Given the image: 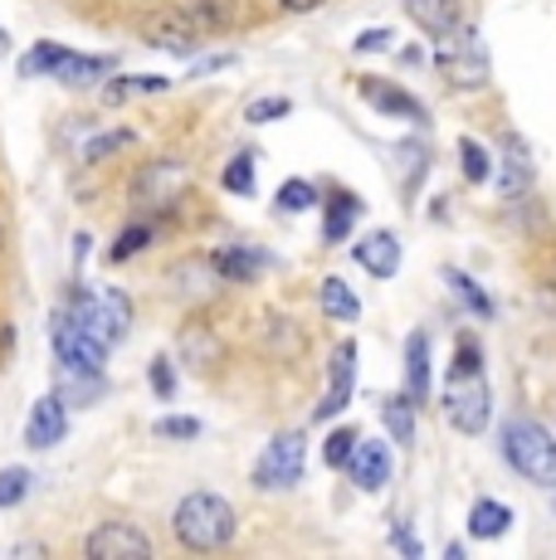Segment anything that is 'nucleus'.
Here are the masks:
<instances>
[{"instance_id": "obj_1", "label": "nucleus", "mask_w": 556, "mask_h": 560, "mask_svg": "<svg viewBox=\"0 0 556 560\" xmlns=\"http://www.w3.org/2000/svg\"><path fill=\"white\" fill-rule=\"evenodd\" d=\"M498 448H502V458H508V468L518 472V478L556 492V434L547 424H537V419H528V415L502 419Z\"/></svg>"}, {"instance_id": "obj_2", "label": "nucleus", "mask_w": 556, "mask_h": 560, "mask_svg": "<svg viewBox=\"0 0 556 560\" xmlns=\"http://www.w3.org/2000/svg\"><path fill=\"white\" fill-rule=\"evenodd\" d=\"M234 526H240V516L220 492H186L171 512V532L186 551H224L234 541Z\"/></svg>"}, {"instance_id": "obj_3", "label": "nucleus", "mask_w": 556, "mask_h": 560, "mask_svg": "<svg viewBox=\"0 0 556 560\" xmlns=\"http://www.w3.org/2000/svg\"><path fill=\"white\" fill-rule=\"evenodd\" d=\"M63 317L79 322L103 347H117V341L132 331V298H127L123 288H73Z\"/></svg>"}, {"instance_id": "obj_4", "label": "nucleus", "mask_w": 556, "mask_h": 560, "mask_svg": "<svg viewBox=\"0 0 556 560\" xmlns=\"http://www.w3.org/2000/svg\"><path fill=\"white\" fill-rule=\"evenodd\" d=\"M435 63H440V73L454 89H484L488 83V45L474 25H459L449 35H440Z\"/></svg>"}, {"instance_id": "obj_5", "label": "nucleus", "mask_w": 556, "mask_h": 560, "mask_svg": "<svg viewBox=\"0 0 556 560\" xmlns=\"http://www.w3.org/2000/svg\"><path fill=\"white\" fill-rule=\"evenodd\" d=\"M308 472V434L303 429H283L264 444L259 463H254V488L259 492H288L298 488Z\"/></svg>"}, {"instance_id": "obj_6", "label": "nucleus", "mask_w": 556, "mask_h": 560, "mask_svg": "<svg viewBox=\"0 0 556 560\" xmlns=\"http://www.w3.org/2000/svg\"><path fill=\"white\" fill-rule=\"evenodd\" d=\"M186 190H190V166L186 161L181 156H157L132 176L127 200H132L137 210H147V214H162V210H171V205L186 196Z\"/></svg>"}, {"instance_id": "obj_7", "label": "nucleus", "mask_w": 556, "mask_h": 560, "mask_svg": "<svg viewBox=\"0 0 556 560\" xmlns=\"http://www.w3.org/2000/svg\"><path fill=\"white\" fill-rule=\"evenodd\" d=\"M444 415H449V424L459 429V434H484L488 429V419H494V390H488V381H484V371H468V375H449V385H444Z\"/></svg>"}, {"instance_id": "obj_8", "label": "nucleus", "mask_w": 556, "mask_h": 560, "mask_svg": "<svg viewBox=\"0 0 556 560\" xmlns=\"http://www.w3.org/2000/svg\"><path fill=\"white\" fill-rule=\"evenodd\" d=\"M55 361H59L63 375H103V365H108V347L59 312V322H55Z\"/></svg>"}, {"instance_id": "obj_9", "label": "nucleus", "mask_w": 556, "mask_h": 560, "mask_svg": "<svg viewBox=\"0 0 556 560\" xmlns=\"http://www.w3.org/2000/svg\"><path fill=\"white\" fill-rule=\"evenodd\" d=\"M200 30L206 25L196 20V10H157V15L142 25V39L152 49L186 59V54H196V45H200Z\"/></svg>"}, {"instance_id": "obj_10", "label": "nucleus", "mask_w": 556, "mask_h": 560, "mask_svg": "<svg viewBox=\"0 0 556 560\" xmlns=\"http://www.w3.org/2000/svg\"><path fill=\"white\" fill-rule=\"evenodd\" d=\"M83 556L89 560H142V556H152V536L137 532L132 522H103L83 536Z\"/></svg>"}, {"instance_id": "obj_11", "label": "nucleus", "mask_w": 556, "mask_h": 560, "mask_svg": "<svg viewBox=\"0 0 556 560\" xmlns=\"http://www.w3.org/2000/svg\"><path fill=\"white\" fill-rule=\"evenodd\" d=\"M351 390H357V341H341L333 351V365H327V390L317 400L313 415L317 419H337L341 409L351 405Z\"/></svg>"}, {"instance_id": "obj_12", "label": "nucleus", "mask_w": 556, "mask_h": 560, "mask_svg": "<svg viewBox=\"0 0 556 560\" xmlns=\"http://www.w3.org/2000/svg\"><path fill=\"white\" fill-rule=\"evenodd\" d=\"M69 400L63 395H39L30 405V419H25V444L30 448H55L63 434H69Z\"/></svg>"}, {"instance_id": "obj_13", "label": "nucleus", "mask_w": 556, "mask_h": 560, "mask_svg": "<svg viewBox=\"0 0 556 560\" xmlns=\"http://www.w3.org/2000/svg\"><path fill=\"white\" fill-rule=\"evenodd\" d=\"M347 472L361 492H381L391 482V444L386 439H361L357 454L347 463Z\"/></svg>"}, {"instance_id": "obj_14", "label": "nucleus", "mask_w": 556, "mask_h": 560, "mask_svg": "<svg viewBox=\"0 0 556 560\" xmlns=\"http://www.w3.org/2000/svg\"><path fill=\"white\" fill-rule=\"evenodd\" d=\"M532 186H537V166H532L528 147H522L518 137H508V152H502V161H498V196L522 200Z\"/></svg>"}, {"instance_id": "obj_15", "label": "nucleus", "mask_w": 556, "mask_h": 560, "mask_svg": "<svg viewBox=\"0 0 556 560\" xmlns=\"http://www.w3.org/2000/svg\"><path fill=\"white\" fill-rule=\"evenodd\" d=\"M351 258H357L371 278H395V273H401V234H395V230L367 234V240L351 249Z\"/></svg>"}, {"instance_id": "obj_16", "label": "nucleus", "mask_w": 556, "mask_h": 560, "mask_svg": "<svg viewBox=\"0 0 556 560\" xmlns=\"http://www.w3.org/2000/svg\"><path fill=\"white\" fill-rule=\"evenodd\" d=\"M357 89H361V98L377 107V113H386V117H405V122H425V107L415 103L410 93L401 89V83H386V79H361Z\"/></svg>"}, {"instance_id": "obj_17", "label": "nucleus", "mask_w": 556, "mask_h": 560, "mask_svg": "<svg viewBox=\"0 0 556 560\" xmlns=\"http://www.w3.org/2000/svg\"><path fill=\"white\" fill-rule=\"evenodd\" d=\"M405 15L425 30V35H449L464 25V0H405Z\"/></svg>"}, {"instance_id": "obj_18", "label": "nucleus", "mask_w": 556, "mask_h": 560, "mask_svg": "<svg viewBox=\"0 0 556 560\" xmlns=\"http://www.w3.org/2000/svg\"><path fill=\"white\" fill-rule=\"evenodd\" d=\"M113 73H117V59H113V54H73V49H69V59L59 63L55 79L69 83V89H93V83H108Z\"/></svg>"}, {"instance_id": "obj_19", "label": "nucleus", "mask_w": 556, "mask_h": 560, "mask_svg": "<svg viewBox=\"0 0 556 560\" xmlns=\"http://www.w3.org/2000/svg\"><path fill=\"white\" fill-rule=\"evenodd\" d=\"M405 395L415 405L430 400V337L425 331H410L405 341Z\"/></svg>"}, {"instance_id": "obj_20", "label": "nucleus", "mask_w": 556, "mask_h": 560, "mask_svg": "<svg viewBox=\"0 0 556 560\" xmlns=\"http://www.w3.org/2000/svg\"><path fill=\"white\" fill-rule=\"evenodd\" d=\"M210 264L220 268V278H224V283H250V278L259 273L264 264H269V254L250 249V244H224V249L210 254Z\"/></svg>"}, {"instance_id": "obj_21", "label": "nucleus", "mask_w": 556, "mask_h": 560, "mask_svg": "<svg viewBox=\"0 0 556 560\" xmlns=\"http://www.w3.org/2000/svg\"><path fill=\"white\" fill-rule=\"evenodd\" d=\"M512 526V508L498 498H478L474 508H468V536L474 541H498V536H508Z\"/></svg>"}, {"instance_id": "obj_22", "label": "nucleus", "mask_w": 556, "mask_h": 560, "mask_svg": "<svg viewBox=\"0 0 556 560\" xmlns=\"http://www.w3.org/2000/svg\"><path fill=\"white\" fill-rule=\"evenodd\" d=\"M415 405L410 395H386V400H381V424H386V434H391V444L395 448H410L415 444Z\"/></svg>"}, {"instance_id": "obj_23", "label": "nucleus", "mask_w": 556, "mask_h": 560, "mask_svg": "<svg viewBox=\"0 0 556 560\" xmlns=\"http://www.w3.org/2000/svg\"><path fill=\"white\" fill-rule=\"evenodd\" d=\"M357 220H361V196H351V190H337V196L327 200V214H323V240L327 244L351 240Z\"/></svg>"}, {"instance_id": "obj_24", "label": "nucleus", "mask_w": 556, "mask_h": 560, "mask_svg": "<svg viewBox=\"0 0 556 560\" xmlns=\"http://www.w3.org/2000/svg\"><path fill=\"white\" fill-rule=\"evenodd\" d=\"M171 79L162 73H113L103 83V103H127V98H142V93H166Z\"/></svg>"}, {"instance_id": "obj_25", "label": "nucleus", "mask_w": 556, "mask_h": 560, "mask_svg": "<svg viewBox=\"0 0 556 560\" xmlns=\"http://www.w3.org/2000/svg\"><path fill=\"white\" fill-rule=\"evenodd\" d=\"M317 303H323V312L333 322H357L361 317V303H357V293H351L347 278H323V288H317Z\"/></svg>"}, {"instance_id": "obj_26", "label": "nucleus", "mask_w": 556, "mask_h": 560, "mask_svg": "<svg viewBox=\"0 0 556 560\" xmlns=\"http://www.w3.org/2000/svg\"><path fill=\"white\" fill-rule=\"evenodd\" d=\"M444 283H449V293H454L459 303L474 312V317H494V298H488L468 273H459V268H444Z\"/></svg>"}, {"instance_id": "obj_27", "label": "nucleus", "mask_w": 556, "mask_h": 560, "mask_svg": "<svg viewBox=\"0 0 556 560\" xmlns=\"http://www.w3.org/2000/svg\"><path fill=\"white\" fill-rule=\"evenodd\" d=\"M69 59V49L55 45V39H39L30 45V54L20 59V79H39V73H59V63Z\"/></svg>"}, {"instance_id": "obj_28", "label": "nucleus", "mask_w": 556, "mask_h": 560, "mask_svg": "<svg viewBox=\"0 0 556 560\" xmlns=\"http://www.w3.org/2000/svg\"><path fill=\"white\" fill-rule=\"evenodd\" d=\"M274 210H283V214L317 210V186H313V180H303V176L283 180V186H278V196H274Z\"/></svg>"}, {"instance_id": "obj_29", "label": "nucleus", "mask_w": 556, "mask_h": 560, "mask_svg": "<svg viewBox=\"0 0 556 560\" xmlns=\"http://www.w3.org/2000/svg\"><path fill=\"white\" fill-rule=\"evenodd\" d=\"M220 186L230 190V196H254V152L250 147L230 156V166L220 171Z\"/></svg>"}, {"instance_id": "obj_30", "label": "nucleus", "mask_w": 556, "mask_h": 560, "mask_svg": "<svg viewBox=\"0 0 556 560\" xmlns=\"http://www.w3.org/2000/svg\"><path fill=\"white\" fill-rule=\"evenodd\" d=\"M132 127H113V132H99V137H89V142L79 147V161H103V156H113V152H123V147H132Z\"/></svg>"}, {"instance_id": "obj_31", "label": "nucleus", "mask_w": 556, "mask_h": 560, "mask_svg": "<svg viewBox=\"0 0 556 560\" xmlns=\"http://www.w3.org/2000/svg\"><path fill=\"white\" fill-rule=\"evenodd\" d=\"M459 161H464V180H468V186H484V180L494 176V156H488L474 137H464V142H459Z\"/></svg>"}, {"instance_id": "obj_32", "label": "nucleus", "mask_w": 556, "mask_h": 560, "mask_svg": "<svg viewBox=\"0 0 556 560\" xmlns=\"http://www.w3.org/2000/svg\"><path fill=\"white\" fill-rule=\"evenodd\" d=\"M30 468H0V512L5 508H20L30 498Z\"/></svg>"}, {"instance_id": "obj_33", "label": "nucleus", "mask_w": 556, "mask_h": 560, "mask_svg": "<svg viewBox=\"0 0 556 560\" xmlns=\"http://www.w3.org/2000/svg\"><path fill=\"white\" fill-rule=\"evenodd\" d=\"M147 240H152V230H147V224H127V230L108 244V264H127L137 249H147Z\"/></svg>"}, {"instance_id": "obj_34", "label": "nucleus", "mask_w": 556, "mask_h": 560, "mask_svg": "<svg viewBox=\"0 0 556 560\" xmlns=\"http://www.w3.org/2000/svg\"><path fill=\"white\" fill-rule=\"evenodd\" d=\"M357 444H361V434L357 429H333V434H327V444H323V458L333 463V468H341V463H351V454H357Z\"/></svg>"}, {"instance_id": "obj_35", "label": "nucleus", "mask_w": 556, "mask_h": 560, "mask_svg": "<svg viewBox=\"0 0 556 560\" xmlns=\"http://www.w3.org/2000/svg\"><path fill=\"white\" fill-rule=\"evenodd\" d=\"M181 357H186V365L206 371V365L216 361V341H210L206 331H186V337H181Z\"/></svg>"}, {"instance_id": "obj_36", "label": "nucleus", "mask_w": 556, "mask_h": 560, "mask_svg": "<svg viewBox=\"0 0 556 560\" xmlns=\"http://www.w3.org/2000/svg\"><path fill=\"white\" fill-rule=\"evenodd\" d=\"M468 371H484V347L474 337H459L454 361H449V375H468Z\"/></svg>"}, {"instance_id": "obj_37", "label": "nucleus", "mask_w": 556, "mask_h": 560, "mask_svg": "<svg viewBox=\"0 0 556 560\" xmlns=\"http://www.w3.org/2000/svg\"><path fill=\"white\" fill-rule=\"evenodd\" d=\"M152 434H157V439H196V434H200V419H190V415H166V419H157V424H152Z\"/></svg>"}, {"instance_id": "obj_38", "label": "nucleus", "mask_w": 556, "mask_h": 560, "mask_svg": "<svg viewBox=\"0 0 556 560\" xmlns=\"http://www.w3.org/2000/svg\"><path fill=\"white\" fill-rule=\"evenodd\" d=\"M230 5H234V0H196V15H200V25H206V30H224V25H230Z\"/></svg>"}, {"instance_id": "obj_39", "label": "nucleus", "mask_w": 556, "mask_h": 560, "mask_svg": "<svg viewBox=\"0 0 556 560\" xmlns=\"http://www.w3.org/2000/svg\"><path fill=\"white\" fill-rule=\"evenodd\" d=\"M401 161H405V180H410V186H415V180H425V166H430V152H425L420 142H405V147H401Z\"/></svg>"}, {"instance_id": "obj_40", "label": "nucleus", "mask_w": 556, "mask_h": 560, "mask_svg": "<svg viewBox=\"0 0 556 560\" xmlns=\"http://www.w3.org/2000/svg\"><path fill=\"white\" fill-rule=\"evenodd\" d=\"M244 117L250 122H274V117H288V98H254L244 107Z\"/></svg>"}, {"instance_id": "obj_41", "label": "nucleus", "mask_w": 556, "mask_h": 560, "mask_svg": "<svg viewBox=\"0 0 556 560\" xmlns=\"http://www.w3.org/2000/svg\"><path fill=\"white\" fill-rule=\"evenodd\" d=\"M391 45H395V35L381 25V30H367V35H357V45H351V49H357V54H377V49H391Z\"/></svg>"}, {"instance_id": "obj_42", "label": "nucleus", "mask_w": 556, "mask_h": 560, "mask_svg": "<svg viewBox=\"0 0 556 560\" xmlns=\"http://www.w3.org/2000/svg\"><path fill=\"white\" fill-rule=\"evenodd\" d=\"M152 390L162 395V400H171V390H176V375H171V361L166 357L152 361Z\"/></svg>"}, {"instance_id": "obj_43", "label": "nucleus", "mask_w": 556, "mask_h": 560, "mask_svg": "<svg viewBox=\"0 0 556 560\" xmlns=\"http://www.w3.org/2000/svg\"><path fill=\"white\" fill-rule=\"evenodd\" d=\"M230 63H234V54H216V59L190 63V73H216V69H230Z\"/></svg>"}, {"instance_id": "obj_44", "label": "nucleus", "mask_w": 556, "mask_h": 560, "mask_svg": "<svg viewBox=\"0 0 556 560\" xmlns=\"http://www.w3.org/2000/svg\"><path fill=\"white\" fill-rule=\"evenodd\" d=\"M395 546H401L405 556H415V560H420V541H415V536H410V526H395Z\"/></svg>"}, {"instance_id": "obj_45", "label": "nucleus", "mask_w": 556, "mask_h": 560, "mask_svg": "<svg viewBox=\"0 0 556 560\" xmlns=\"http://www.w3.org/2000/svg\"><path fill=\"white\" fill-rule=\"evenodd\" d=\"M278 5H283L288 15H308V10H317L323 0H278Z\"/></svg>"}, {"instance_id": "obj_46", "label": "nucleus", "mask_w": 556, "mask_h": 560, "mask_svg": "<svg viewBox=\"0 0 556 560\" xmlns=\"http://www.w3.org/2000/svg\"><path fill=\"white\" fill-rule=\"evenodd\" d=\"M401 63H405V69H420V63H425V49H420V45H405V49H401Z\"/></svg>"}, {"instance_id": "obj_47", "label": "nucleus", "mask_w": 556, "mask_h": 560, "mask_svg": "<svg viewBox=\"0 0 556 560\" xmlns=\"http://www.w3.org/2000/svg\"><path fill=\"white\" fill-rule=\"evenodd\" d=\"M0 49H10V35H5V30H0Z\"/></svg>"}, {"instance_id": "obj_48", "label": "nucleus", "mask_w": 556, "mask_h": 560, "mask_svg": "<svg viewBox=\"0 0 556 560\" xmlns=\"http://www.w3.org/2000/svg\"><path fill=\"white\" fill-rule=\"evenodd\" d=\"M0 249H5V224H0Z\"/></svg>"}]
</instances>
